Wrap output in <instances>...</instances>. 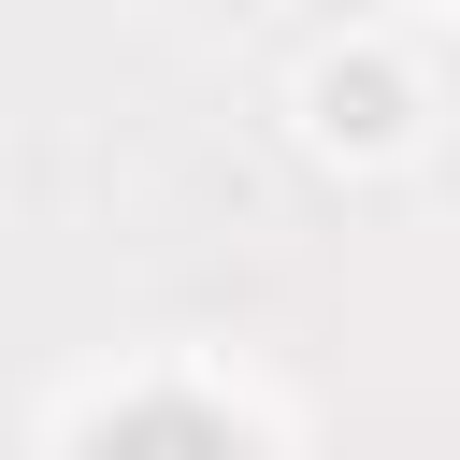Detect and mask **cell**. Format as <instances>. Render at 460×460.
<instances>
[{"label": "cell", "instance_id": "obj_1", "mask_svg": "<svg viewBox=\"0 0 460 460\" xmlns=\"http://www.w3.org/2000/svg\"><path fill=\"white\" fill-rule=\"evenodd\" d=\"M302 115H316V144H345V158H374V144H402V115H417V86H402L388 58H316V86H302Z\"/></svg>", "mask_w": 460, "mask_h": 460}, {"label": "cell", "instance_id": "obj_2", "mask_svg": "<svg viewBox=\"0 0 460 460\" xmlns=\"http://www.w3.org/2000/svg\"><path fill=\"white\" fill-rule=\"evenodd\" d=\"M86 460H244V431L216 402H187V388H144V402H115L86 431Z\"/></svg>", "mask_w": 460, "mask_h": 460}]
</instances>
